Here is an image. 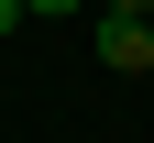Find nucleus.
Segmentation results:
<instances>
[{
	"instance_id": "nucleus-1",
	"label": "nucleus",
	"mask_w": 154,
	"mask_h": 143,
	"mask_svg": "<svg viewBox=\"0 0 154 143\" xmlns=\"http://www.w3.org/2000/svg\"><path fill=\"white\" fill-rule=\"evenodd\" d=\"M99 66H110V77H154V22L99 11Z\"/></svg>"
},
{
	"instance_id": "nucleus-2",
	"label": "nucleus",
	"mask_w": 154,
	"mask_h": 143,
	"mask_svg": "<svg viewBox=\"0 0 154 143\" xmlns=\"http://www.w3.org/2000/svg\"><path fill=\"white\" fill-rule=\"evenodd\" d=\"M99 11H132V22H154V0H99Z\"/></svg>"
},
{
	"instance_id": "nucleus-3",
	"label": "nucleus",
	"mask_w": 154,
	"mask_h": 143,
	"mask_svg": "<svg viewBox=\"0 0 154 143\" xmlns=\"http://www.w3.org/2000/svg\"><path fill=\"white\" fill-rule=\"evenodd\" d=\"M11 22H22V0H0V33H11Z\"/></svg>"
},
{
	"instance_id": "nucleus-4",
	"label": "nucleus",
	"mask_w": 154,
	"mask_h": 143,
	"mask_svg": "<svg viewBox=\"0 0 154 143\" xmlns=\"http://www.w3.org/2000/svg\"><path fill=\"white\" fill-rule=\"evenodd\" d=\"M22 11H77V0H22Z\"/></svg>"
}]
</instances>
